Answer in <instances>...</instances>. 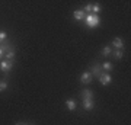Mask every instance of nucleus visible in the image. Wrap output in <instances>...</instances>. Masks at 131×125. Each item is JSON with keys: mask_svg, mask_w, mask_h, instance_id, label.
Wrapping results in <instances>:
<instances>
[{"mask_svg": "<svg viewBox=\"0 0 131 125\" xmlns=\"http://www.w3.org/2000/svg\"><path fill=\"white\" fill-rule=\"evenodd\" d=\"M84 23L89 26V28H96L99 23H101V19H99L98 15H93V13H89L86 18H84Z\"/></svg>", "mask_w": 131, "mask_h": 125, "instance_id": "nucleus-1", "label": "nucleus"}, {"mask_svg": "<svg viewBox=\"0 0 131 125\" xmlns=\"http://www.w3.org/2000/svg\"><path fill=\"white\" fill-rule=\"evenodd\" d=\"M12 69H13V61L12 60H2L0 61V70L3 73H9Z\"/></svg>", "mask_w": 131, "mask_h": 125, "instance_id": "nucleus-2", "label": "nucleus"}, {"mask_svg": "<svg viewBox=\"0 0 131 125\" xmlns=\"http://www.w3.org/2000/svg\"><path fill=\"white\" fill-rule=\"evenodd\" d=\"M92 80H93V76H92L90 71H84V73H82V76H80V82H82L83 84L92 83Z\"/></svg>", "mask_w": 131, "mask_h": 125, "instance_id": "nucleus-3", "label": "nucleus"}, {"mask_svg": "<svg viewBox=\"0 0 131 125\" xmlns=\"http://www.w3.org/2000/svg\"><path fill=\"white\" fill-rule=\"evenodd\" d=\"M111 82H112V77H111V74H108V73H102L101 76H99V83L103 84V86L109 84Z\"/></svg>", "mask_w": 131, "mask_h": 125, "instance_id": "nucleus-4", "label": "nucleus"}, {"mask_svg": "<svg viewBox=\"0 0 131 125\" xmlns=\"http://www.w3.org/2000/svg\"><path fill=\"white\" fill-rule=\"evenodd\" d=\"M90 73H92V76H93V77H98V79H99V76L103 73V70H102V67H101V64H93V65H92Z\"/></svg>", "mask_w": 131, "mask_h": 125, "instance_id": "nucleus-5", "label": "nucleus"}, {"mask_svg": "<svg viewBox=\"0 0 131 125\" xmlns=\"http://www.w3.org/2000/svg\"><path fill=\"white\" fill-rule=\"evenodd\" d=\"M83 108L86 109V111H92V109L95 108L93 99H84V100H83Z\"/></svg>", "mask_w": 131, "mask_h": 125, "instance_id": "nucleus-6", "label": "nucleus"}, {"mask_svg": "<svg viewBox=\"0 0 131 125\" xmlns=\"http://www.w3.org/2000/svg\"><path fill=\"white\" fill-rule=\"evenodd\" d=\"M112 45L115 47V50H122V47H124V41H122V38H114Z\"/></svg>", "mask_w": 131, "mask_h": 125, "instance_id": "nucleus-7", "label": "nucleus"}, {"mask_svg": "<svg viewBox=\"0 0 131 125\" xmlns=\"http://www.w3.org/2000/svg\"><path fill=\"white\" fill-rule=\"evenodd\" d=\"M82 99H93V92L90 90V89H84L83 92H82Z\"/></svg>", "mask_w": 131, "mask_h": 125, "instance_id": "nucleus-8", "label": "nucleus"}, {"mask_svg": "<svg viewBox=\"0 0 131 125\" xmlns=\"http://www.w3.org/2000/svg\"><path fill=\"white\" fill-rule=\"evenodd\" d=\"M66 106H67L69 111H74L76 109V100L74 99H67V100H66Z\"/></svg>", "mask_w": 131, "mask_h": 125, "instance_id": "nucleus-9", "label": "nucleus"}, {"mask_svg": "<svg viewBox=\"0 0 131 125\" xmlns=\"http://www.w3.org/2000/svg\"><path fill=\"white\" fill-rule=\"evenodd\" d=\"M73 16H74V19H77V20H83V19L86 18V15H84L83 10H76L74 13H73Z\"/></svg>", "mask_w": 131, "mask_h": 125, "instance_id": "nucleus-10", "label": "nucleus"}, {"mask_svg": "<svg viewBox=\"0 0 131 125\" xmlns=\"http://www.w3.org/2000/svg\"><path fill=\"white\" fill-rule=\"evenodd\" d=\"M101 67H102V70L105 71V73H108V71H111V70L114 69V65L111 64V63H108V61L106 63H103V64H101Z\"/></svg>", "mask_w": 131, "mask_h": 125, "instance_id": "nucleus-11", "label": "nucleus"}, {"mask_svg": "<svg viewBox=\"0 0 131 125\" xmlns=\"http://www.w3.org/2000/svg\"><path fill=\"white\" fill-rule=\"evenodd\" d=\"M112 55L115 57L117 60H121L124 54H122V51H121V50H115V51H112Z\"/></svg>", "mask_w": 131, "mask_h": 125, "instance_id": "nucleus-12", "label": "nucleus"}, {"mask_svg": "<svg viewBox=\"0 0 131 125\" xmlns=\"http://www.w3.org/2000/svg\"><path fill=\"white\" fill-rule=\"evenodd\" d=\"M102 54L103 55H111V54H112V48H111V47H105V48H102Z\"/></svg>", "mask_w": 131, "mask_h": 125, "instance_id": "nucleus-13", "label": "nucleus"}, {"mask_svg": "<svg viewBox=\"0 0 131 125\" xmlns=\"http://www.w3.org/2000/svg\"><path fill=\"white\" fill-rule=\"evenodd\" d=\"M98 12H101V6L98 5V3H95V5H92V13L96 15Z\"/></svg>", "mask_w": 131, "mask_h": 125, "instance_id": "nucleus-14", "label": "nucleus"}, {"mask_svg": "<svg viewBox=\"0 0 131 125\" xmlns=\"http://www.w3.org/2000/svg\"><path fill=\"white\" fill-rule=\"evenodd\" d=\"M6 89H7V82L6 80H2L0 82V92H5Z\"/></svg>", "mask_w": 131, "mask_h": 125, "instance_id": "nucleus-15", "label": "nucleus"}, {"mask_svg": "<svg viewBox=\"0 0 131 125\" xmlns=\"http://www.w3.org/2000/svg\"><path fill=\"white\" fill-rule=\"evenodd\" d=\"M5 57H6V60H13V57H15V50H12V51H9V52H6Z\"/></svg>", "mask_w": 131, "mask_h": 125, "instance_id": "nucleus-16", "label": "nucleus"}, {"mask_svg": "<svg viewBox=\"0 0 131 125\" xmlns=\"http://www.w3.org/2000/svg\"><path fill=\"white\" fill-rule=\"evenodd\" d=\"M6 37H7V33H6L5 31H0V44L6 39Z\"/></svg>", "mask_w": 131, "mask_h": 125, "instance_id": "nucleus-17", "label": "nucleus"}, {"mask_svg": "<svg viewBox=\"0 0 131 125\" xmlns=\"http://www.w3.org/2000/svg\"><path fill=\"white\" fill-rule=\"evenodd\" d=\"M84 12H88V13H92V3L86 5V7H84Z\"/></svg>", "mask_w": 131, "mask_h": 125, "instance_id": "nucleus-18", "label": "nucleus"}, {"mask_svg": "<svg viewBox=\"0 0 131 125\" xmlns=\"http://www.w3.org/2000/svg\"><path fill=\"white\" fill-rule=\"evenodd\" d=\"M5 55V52H3V50H2V48H0V60H2V57Z\"/></svg>", "mask_w": 131, "mask_h": 125, "instance_id": "nucleus-19", "label": "nucleus"}, {"mask_svg": "<svg viewBox=\"0 0 131 125\" xmlns=\"http://www.w3.org/2000/svg\"><path fill=\"white\" fill-rule=\"evenodd\" d=\"M16 125H24V124H22V122H18V124H16Z\"/></svg>", "mask_w": 131, "mask_h": 125, "instance_id": "nucleus-20", "label": "nucleus"}, {"mask_svg": "<svg viewBox=\"0 0 131 125\" xmlns=\"http://www.w3.org/2000/svg\"><path fill=\"white\" fill-rule=\"evenodd\" d=\"M24 125H31V124H24Z\"/></svg>", "mask_w": 131, "mask_h": 125, "instance_id": "nucleus-21", "label": "nucleus"}]
</instances>
